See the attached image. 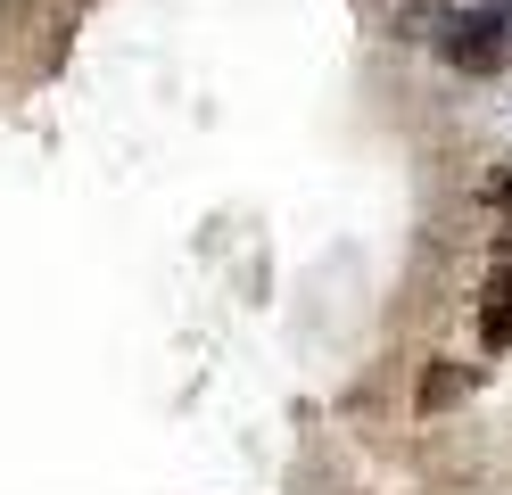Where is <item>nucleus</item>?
Here are the masks:
<instances>
[{"label": "nucleus", "instance_id": "f257e3e1", "mask_svg": "<svg viewBox=\"0 0 512 495\" xmlns=\"http://www.w3.org/2000/svg\"><path fill=\"white\" fill-rule=\"evenodd\" d=\"M446 58L471 66V75L504 66V58H512V9H504V0H471V17L446 25Z\"/></svg>", "mask_w": 512, "mask_h": 495}, {"label": "nucleus", "instance_id": "f03ea898", "mask_svg": "<svg viewBox=\"0 0 512 495\" xmlns=\"http://www.w3.org/2000/svg\"><path fill=\"white\" fill-rule=\"evenodd\" d=\"M479 347H512V297H496V306L479 314Z\"/></svg>", "mask_w": 512, "mask_h": 495}, {"label": "nucleus", "instance_id": "7ed1b4c3", "mask_svg": "<svg viewBox=\"0 0 512 495\" xmlns=\"http://www.w3.org/2000/svg\"><path fill=\"white\" fill-rule=\"evenodd\" d=\"M463 388V363H446V372H430V388H422V405H446V396Z\"/></svg>", "mask_w": 512, "mask_h": 495}, {"label": "nucleus", "instance_id": "20e7f679", "mask_svg": "<svg viewBox=\"0 0 512 495\" xmlns=\"http://www.w3.org/2000/svg\"><path fill=\"white\" fill-rule=\"evenodd\" d=\"M496 198H504V215H512V174H504V182H496Z\"/></svg>", "mask_w": 512, "mask_h": 495}]
</instances>
